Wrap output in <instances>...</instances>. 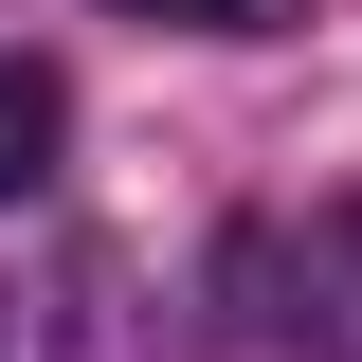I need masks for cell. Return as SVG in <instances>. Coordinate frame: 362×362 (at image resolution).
Wrapping results in <instances>:
<instances>
[{
	"instance_id": "1",
	"label": "cell",
	"mask_w": 362,
	"mask_h": 362,
	"mask_svg": "<svg viewBox=\"0 0 362 362\" xmlns=\"http://www.w3.org/2000/svg\"><path fill=\"white\" fill-rule=\"evenodd\" d=\"M290 362H362V199L308 218V308H290Z\"/></svg>"
},
{
	"instance_id": "2",
	"label": "cell",
	"mask_w": 362,
	"mask_h": 362,
	"mask_svg": "<svg viewBox=\"0 0 362 362\" xmlns=\"http://www.w3.org/2000/svg\"><path fill=\"white\" fill-rule=\"evenodd\" d=\"M54 145H73V90H54L37 54H0V199H18V181H54Z\"/></svg>"
},
{
	"instance_id": "3",
	"label": "cell",
	"mask_w": 362,
	"mask_h": 362,
	"mask_svg": "<svg viewBox=\"0 0 362 362\" xmlns=\"http://www.w3.org/2000/svg\"><path fill=\"white\" fill-rule=\"evenodd\" d=\"M127 18H163V37H272L290 0H127Z\"/></svg>"
},
{
	"instance_id": "4",
	"label": "cell",
	"mask_w": 362,
	"mask_h": 362,
	"mask_svg": "<svg viewBox=\"0 0 362 362\" xmlns=\"http://www.w3.org/2000/svg\"><path fill=\"white\" fill-rule=\"evenodd\" d=\"M0 326H18V308H0Z\"/></svg>"
}]
</instances>
